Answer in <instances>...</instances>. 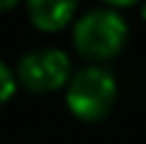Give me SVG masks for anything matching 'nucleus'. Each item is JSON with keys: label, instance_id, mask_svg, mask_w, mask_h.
<instances>
[{"label": "nucleus", "instance_id": "nucleus-6", "mask_svg": "<svg viewBox=\"0 0 146 144\" xmlns=\"http://www.w3.org/2000/svg\"><path fill=\"white\" fill-rule=\"evenodd\" d=\"M17 0H0V10H7V7H12Z\"/></svg>", "mask_w": 146, "mask_h": 144}, {"label": "nucleus", "instance_id": "nucleus-4", "mask_svg": "<svg viewBox=\"0 0 146 144\" xmlns=\"http://www.w3.org/2000/svg\"><path fill=\"white\" fill-rule=\"evenodd\" d=\"M77 3L79 0H27V10L38 29L55 31L72 19Z\"/></svg>", "mask_w": 146, "mask_h": 144}, {"label": "nucleus", "instance_id": "nucleus-2", "mask_svg": "<svg viewBox=\"0 0 146 144\" xmlns=\"http://www.w3.org/2000/svg\"><path fill=\"white\" fill-rule=\"evenodd\" d=\"M67 106L82 120H98L117 99V79L108 67L89 65L67 79Z\"/></svg>", "mask_w": 146, "mask_h": 144}, {"label": "nucleus", "instance_id": "nucleus-3", "mask_svg": "<svg viewBox=\"0 0 146 144\" xmlns=\"http://www.w3.org/2000/svg\"><path fill=\"white\" fill-rule=\"evenodd\" d=\"M17 75L31 91H55L70 79V58L60 48H36L19 60Z\"/></svg>", "mask_w": 146, "mask_h": 144}, {"label": "nucleus", "instance_id": "nucleus-1", "mask_svg": "<svg viewBox=\"0 0 146 144\" xmlns=\"http://www.w3.org/2000/svg\"><path fill=\"white\" fill-rule=\"evenodd\" d=\"M72 41H74L77 51L86 58H110L127 41V22L120 12L110 7L86 10L74 24Z\"/></svg>", "mask_w": 146, "mask_h": 144}, {"label": "nucleus", "instance_id": "nucleus-5", "mask_svg": "<svg viewBox=\"0 0 146 144\" xmlns=\"http://www.w3.org/2000/svg\"><path fill=\"white\" fill-rule=\"evenodd\" d=\"M12 94H15V75H12V70L7 65L0 60V106L10 99Z\"/></svg>", "mask_w": 146, "mask_h": 144}, {"label": "nucleus", "instance_id": "nucleus-7", "mask_svg": "<svg viewBox=\"0 0 146 144\" xmlns=\"http://www.w3.org/2000/svg\"><path fill=\"white\" fill-rule=\"evenodd\" d=\"M108 3H113V5H132V3H137V0H108Z\"/></svg>", "mask_w": 146, "mask_h": 144}]
</instances>
